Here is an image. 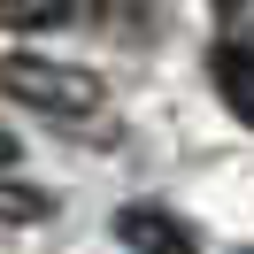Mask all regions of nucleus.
<instances>
[{
  "label": "nucleus",
  "instance_id": "f257e3e1",
  "mask_svg": "<svg viewBox=\"0 0 254 254\" xmlns=\"http://www.w3.org/2000/svg\"><path fill=\"white\" fill-rule=\"evenodd\" d=\"M0 93L23 100V108H47V116H93L100 108V77L93 69L47 62V54H8L0 62Z\"/></svg>",
  "mask_w": 254,
  "mask_h": 254
},
{
  "label": "nucleus",
  "instance_id": "f03ea898",
  "mask_svg": "<svg viewBox=\"0 0 254 254\" xmlns=\"http://www.w3.org/2000/svg\"><path fill=\"white\" fill-rule=\"evenodd\" d=\"M208 77H216V100L239 116V124H254V39H223L216 54H208Z\"/></svg>",
  "mask_w": 254,
  "mask_h": 254
},
{
  "label": "nucleus",
  "instance_id": "7ed1b4c3",
  "mask_svg": "<svg viewBox=\"0 0 254 254\" xmlns=\"http://www.w3.org/2000/svg\"><path fill=\"white\" fill-rule=\"evenodd\" d=\"M116 239H124L131 254H200L192 231L177 216H162V208H124V216H116Z\"/></svg>",
  "mask_w": 254,
  "mask_h": 254
},
{
  "label": "nucleus",
  "instance_id": "20e7f679",
  "mask_svg": "<svg viewBox=\"0 0 254 254\" xmlns=\"http://www.w3.org/2000/svg\"><path fill=\"white\" fill-rule=\"evenodd\" d=\"M54 216V192L23 185V177H0V223H47Z\"/></svg>",
  "mask_w": 254,
  "mask_h": 254
},
{
  "label": "nucleus",
  "instance_id": "39448f33",
  "mask_svg": "<svg viewBox=\"0 0 254 254\" xmlns=\"http://www.w3.org/2000/svg\"><path fill=\"white\" fill-rule=\"evenodd\" d=\"M69 16V0H0V23L8 31H54Z\"/></svg>",
  "mask_w": 254,
  "mask_h": 254
},
{
  "label": "nucleus",
  "instance_id": "423d86ee",
  "mask_svg": "<svg viewBox=\"0 0 254 254\" xmlns=\"http://www.w3.org/2000/svg\"><path fill=\"white\" fill-rule=\"evenodd\" d=\"M223 8V23H231V31H254V0H216Z\"/></svg>",
  "mask_w": 254,
  "mask_h": 254
},
{
  "label": "nucleus",
  "instance_id": "0eeeda50",
  "mask_svg": "<svg viewBox=\"0 0 254 254\" xmlns=\"http://www.w3.org/2000/svg\"><path fill=\"white\" fill-rule=\"evenodd\" d=\"M8 162H16V131H0V170H8Z\"/></svg>",
  "mask_w": 254,
  "mask_h": 254
},
{
  "label": "nucleus",
  "instance_id": "6e6552de",
  "mask_svg": "<svg viewBox=\"0 0 254 254\" xmlns=\"http://www.w3.org/2000/svg\"><path fill=\"white\" fill-rule=\"evenodd\" d=\"M108 8H116V0H108Z\"/></svg>",
  "mask_w": 254,
  "mask_h": 254
}]
</instances>
